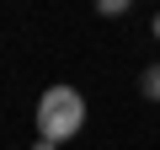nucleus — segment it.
<instances>
[{
  "label": "nucleus",
  "mask_w": 160,
  "mask_h": 150,
  "mask_svg": "<svg viewBox=\"0 0 160 150\" xmlns=\"http://www.w3.org/2000/svg\"><path fill=\"white\" fill-rule=\"evenodd\" d=\"M86 129V97H80L75 86H48L38 97V139H53L64 145L69 134Z\"/></svg>",
  "instance_id": "nucleus-1"
},
{
  "label": "nucleus",
  "mask_w": 160,
  "mask_h": 150,
  "mask_svg": "<svg viewBox=\"0 0 160 150\" xmlns=\"http://www.w3.org/2000/svg\"><path fill=\"white\" fill-rule=\"evenodd\" d=\"M32 150H59V145H53V139H38V145H32Z\"/></svg>",
  "instance_id": "nucleus-3"
},
{
  "label": "nucleus",
  "mask_w": 160,
  "mask_h": 150,
  "mask_svg": "<svg viewBox=\"0 0 160 150\" xmlns=\"http://www.w3.org/2000/svg\"><path fill=\"white\" fill-rule=\"evenodd\" d=\"M144 97H149V102H160V64H155V70H144Z\"/></svg>",
  "instance_id": "nucleus-2"
},
{
  "label": "nucleus",
  "mask_w": 160,
  "mask_h": 150,
  "mask_svg": "<svg viewBox=\"0 0 160 150\" xmlns=\"http://www.w3.org/2000/svg\"><path fill=\"white\" fill-rule=\"evenodd\" d=\"M155 43H160V16H155Z\"/></svg>",
  "instance_id": "nucleus-4"
}]
</instances>
